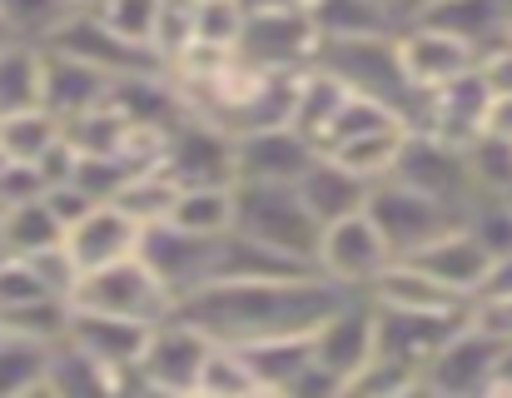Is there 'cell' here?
Returning a JSON list of instances; mask_svg holds the SVG:
<instances>
[{"mask_svg":"<svg viewBox=\"0 0 512 398\" xmlns=\"http://www.w3.org/2000/svg\"><path fill=\"white\" fill-rule=\"evenodd\" d=\"M353 289L329 274H294V279H209L189 299L174 304L194 329L214 344H254L279 334H314Z\"/></svg>","mask_w":512,"mask_h":398,"instance_id":"6da1fadb","label":"cell"},{"mask_svg":"<svg viewBox=\"0 0 512 398\" xmlns=\"http://www.w3.org/2000/svg\"><path fill=\"white\" fill-rule=\"evenodd\" d=\"M234 229L319 269V239L324 219L304 199L299 185H264V180H234Z\"/></svg>","mask_w":512,"mask_h":398,"instance_id":"7a4b0ae2","label":"cell"},{"mask_svg":"<svg viewBox=\"0 0 512 398\" xmlns=\"http://www.w3.org/2000/svg\"><path fill=\"white\" fill-rule=\"evenodd\" d=\"M234 55L254 70H309L324 55V35L309 0H244V30Z\"/></svg>","mask_w":512,"mask_h":398,"instance_id":"3957f363","label":"cell"},{"mask_svg":"<svg viewBox=\"0 0 512 398\" xmlns=\"http://www.w3.org/2000/svg\"><path fill=\"white\" fill-rule=\"evenodd\" d=\"M70 304H75V309H95V314L145 319V324H160V319L174 314V294L165 289V279L145 264V254H130V259L85 269V274L75 279Z\"/></svg>","mask_w":512,"mask_h":398,"instance_id":"277c9868","label":"cell"},{"mask_svg":"<svg viewBox=\"0 0 512 398\" xmlns=\"http://www.w3.org/2000/svg\"><path fill=\"white\" fill-rule=\"evenodd\" d=\"M373 354H378V309H373L368 289H353L314 329V369L324 374L334 398H343V389L363 374V364Z\"/></svg>","mask_w":512,"mask_h":398,"instance_id":"5b68a950","label":"cell"},{"mask_svg":"<svg viewBox=\"0 0 512 398\" xmlns=\"http://www.w3.org/2000/svg\"><path fill=\"white\" fill-rule=\"evenodd\" d=\"M160 170L174 185H234L239 180V160H234V130H224L214 115L189 110L179 125L165 135V155Z\"/></svg>","mask_w":512,"mask_h":398,"instance_id":"8992f818","label":"cell"},{"mask_svg":"<svg viewBox=\"0 0 512 398\" xmlns=\"http://www.w3.org/2000/svg\"><path fill=\"white\" fill-rule=\"evenodd\" d=\"M363 209H368L373 224L383 229L393 259H403V254L423 249L428 239H438L443 229L463 224V214H458L453 204L423 195V190H413V185H403V180H393V175L378 180V185L368 190V204H363Z\"/></svg>","mask_w":512,"mask_h":398,"instance_id":"52a82bcc","label":"cell"},{"mask_svg":"<svg viewBox=\"0 0 512 398\" xmlns=\"http://www.w3.org/2000/svg\"><path fill=\"white\" fill-rule=\"evenodd\" d=\"M393 180H403V185H413L423 195L453 204L458 214L483 195L478 180H473V165H468V145H453V140H443L433 130H418V125L403 140V155H398Z\"/></svg>","mask_w":512,"mask_h":398,"instance_id":"ba28073f","label":"cell"},{"mask_svg":"<svg viewBox=\"0 0 512 398\" xmlns=\"http://www.w3.org/2000/svg\"><path fill=\"white\" fill-rule=\"evenodd\" d=\"M209 334L194 329L184 314H170L150 329V344L135 364L140 394H199V374L209 359Z\"/></svg>","mask_w":512,"mask_h":398,"instance_id":"9c48e42d","label":"cell"},{"mask_svg":"<svg viewBox=\"0 0 512 398\" xmlns=\"http://www.w3.org/2000/svg\"><path fill=\"white\" fill-rule=\"evenodd\" d=\"M508 339L488 334L483 324H463L428 364H423V394L433 398H473L493 389V374H498V359H503Z\"/></svg>","mask_w":512,"mask_h":398,"instance_id":"30bf717a","label":"cell"},{"mask_svg":"<svg viewBox=\"0 0 512 398\" xmlns=\"http://www.w3.org/2000/svg\"><path fill=\"white\" fill-rule=\"evenodd\" d=\"M388 264H393V249H388V239H383V229L373 224L368 209L324 224V239H319V274H329L334 284H343V289H368Z\"/></svg>","mask_w":512,"mask_h":398,"instance_id":"8fae6325","label":"cell"},{"mask_svg":"<svg viewBox=\"0 0 512 398\" xmlns=\"http://www.w3.org/2000/svg\"><path fill=\"white\" fill-rule=\"evenodd\" d=\"M45 45H50V50H65V55H75V60H85V65L115 75V80L165 70V60H160L150 45H135V40H125L120 30H110V25L100 20V10H75Z\"/></svg>","mask_w":512,"mask_h":398,"instance_id":"7c38bea8","label":"cell"},{"mask_svg":"<svg viewBox=\"0 0 512 398\" xmlns=\"http://www.w3.org/2000/svg\"><path fill=\"white\" fill-rule=\"evenodd\" d=\"M393 50H398V65H403V80L413 85V95H428V90H438V85L483 65L478 45H468V40H458V35L428 25V20L398 25Z\"/></svg>","mask_w":512,"mask_h":398,"instance_id":"4fadbf2b","label":"cell"},{"mask_svg":"<svg viewBox=\"0 0 512 398\" xmlns=\"http://www.w3.org/2000/svg\"><path fill=\"white\" fill-rule=\"evenodd\" d=\"M319 155H324V150H319L299 125H259V130H239V135H234L239 180L299 185Z\"/></svg>","mask_w":512,"mask_h":398,"instance_id":"5bb4252c","label":"cell"},{"mask_svg":"<svg viewBox=\"0 0 512 398\" xmlns=\"http://www.w3.org/2000/svg\"><path fill=\"white\" fill-rule=\"evenodd\" d=\"M214 244H219V234L214 239L209 234H189V229H179V224L165 219V224H150L145 229L140 254L165 279V289H170L174 304H179V299H189L194 289H204L214 279Z\"/></svg>","mask_w":512,"mask_h":398,"instance_id":"9a60e30c","label":"cell"},{"mask_svg":"<svg viewBox=\"0 0 512 398\" xmlns=\"http://www.w3.org/2000/svg\"><path fill=\"white\" fill-rule=\"evenodd\" d=\"M488 100H493V80H488L483 65H478V70H468V75H458V80H448V85L418 95L413 125H418V130H433V135H443V140H453V145H473V140L483 135Z\"/></svg>","mask_w":512,"mask_h":398,"instance_id":"2e32d148","label":"cell"},{"mask_svg":"<svg viewBox=\"0 0 512 398\" xmlns=\"http://www.w3.org/2000/svg\"><path fill=\"white\" fill-rule=\"evenodd\" d=\"M140 239H145V224H135L115 199H100L85 219H75V224L65 229V249H70V259H75L80 274L140 254Z\"/></svg>","mask_w":512,"mask_h":398,"instance_id":"e0dca14e","label":"cell"},{"mask_svg":"<svg viewBox=\"0 0 512 398\" xmlns=\"http://www.w3.org/2000/svg\"><path fill=\"white\" fill-rule=\"evenodd\" d=\"M373 309H378V354L413 364V369H423L473 319V309L468 314H413V309H383V304Z\"/></svg>","mask_w":512,"mask_h":398,"instance_id":"ac0fdd59","label":"cell"},{"mask_svg":"<svg viewBox=\"0 0 512 398\" xmlns=\"http://www.w3.org/2000/svg\"><path fill=\"white\" fill-rule=\"evenodd\" d=\"M368 299L383 309H413V314H468L473 309V299H463L458 289H448L443 279H433L413 259H393L368 284Z\"/></svg>","mask_w":512,"mask_h":398,"instance_id":"d6986e66","label":"cell"},{"mask_svg":"<svg viewBox=\"0 0 512 398\" xmlns=\"http://www.w3.org/2000/svg\"><path fill=\"white\" fill-rule=\"evenodd\" d=\"M403 259H413L418 269H428L433 279H443V284L458 289L463 299L478 294V284H483V274H488V264H493V254L483 249V239H478L468 224L443 229L438 239H428L423 249H413V254H403Z\"/></svg>","mask_w":512,"mask_h":398,"instance_id":"ffe728a7","label":"cell"},{"mask_svg":"<svg viewBox=\"0 0 512 398\" xmlns=\"http://www.w3.org/2000/svg\"><path fill=\"white\" fill-rule=\"evenodd\" d=\"M145 319H125V314H95V309H75L70 319V344H80L85 354H95L110 369H135L145 344H150Z\"/></svg>","mask_w":512,"mask_h":398,"instance_id":"44dd1931","label":"cell"},{"mask_svg":"<svg viewBox=\"0 0 512 398\" xmlns=\"http://www.w3.org/2000/svg\"><path fill=\"white\" fill-rule=\"evenodd\" d=\"M239 354L249 359L259 394H299L314 374V334H279V339H254L239 344Z\"/></svg>","mask_w":512,"mask_h":398,"instance_id":"7402d4cb","label":"cell"},{"mask_svg":"<svg viewBox=\"0 0 512 398\" xmlns=\"http://www.w3.org/2000/svg\"><path fill=\"white\" fill-rule=\"evenodd\" d=\"M110 85H115V75H105V70H95V65H85V60L45 45V110L50 115L75 120V115L105 105L110 100Z\"/></svg>","mask_w":512,"mask_h":398,"instance_id":"603a6c76","label":"cell"},{"mask_svg":"<svg viewBox=\"0 0 512 398\" xmlns=\"http://www.w3.org/2000/svg\"><path fill=\"white\" fill-rule=\"evenodd\" d=\"M428 25L478 45V55H488L493 45H503L512 30V0H438L428 15Z\"/></svg>","mask_w":512,"mask_h":398,"instance_id":"cb8c5ba5","label":"cell"},{"mask_svg":"<svg viewBox=\"0 0 512 398\" xmlns=\"http://www.w3.org/2000/svg\"><path fill=\"white\" fill-rule=\"evenodd\" d=\"M45 105V45L0 35V115Z\"/></svg>","mask_w":512,"mask_h":398,"instance_id":"d4e9b609","label":"cell"},{"mask_svg":"<svg viewBox=\"0 0 512 398\" xmlns=\"http://www.w3.org/2000/svg\"><path fill=\"white\" fill-rule=\"evenodd\" d=\"M309 15H314L324 45H334V40H378V35L398 30L388 0H309Z\"/></svg>","mask_w":512,"mask_h":398,"instance_id":"484cf974","label":"cell"},{"mask_svg":"<svg viewBox=\"0 0 512 398\" xmlns=\"http://www.w3.org/2000/svg\"><path fill=\"white\" fill-rule=\"evenodd\" d=\"M299 190H304V199L314 204V214H319L324 224H334L343 214H358V209L368 204V190H373V185L358 180L334 155H319V160L309 165V175L299 180Z\"/></svg>","mask_w":512,"mask_h":398,"instance_id":"4316f807","label":"cell"},{"mask_svg":"<svg viewBox=\"0 0 512 398\" xmlns=\"http://www.w3.org/2000/svg\"><path fill=\"white\" fill-rule=\"evenodd\" d=\"M408 120H398V125H378V130H363V135H353V140H343L334 150H324V155H334L339 165H348L358 180H368V185H378V180H388L393 170H398V155H403V140H408Z\"/></svg>","mask_w":512,"mask_h":398,"instance_id":"83f0119b","label":"cell"},{"mask_svg":"<svg viewBox=\"0 0 512 398\" xmlns=\"http://www.w3.org/2000/svg\"><path fill=\"white\" fill-rule=\"evenodd\" d=\"M55 244H65V224L55 219L45 195L5 204V214H0V254H45Z\"/></svg>","mask_w":512,"mask_h":398,"instance_id":"f1b7e54d","label":"cell"},{"mask_svg":"<svg viewBox=\"0 0 512 398\" xmlns=\"http://www.w3.org/2000/svg\"><path fill=\"white\" fill-rule=\"evenodd\" d=\"M50 354H55V344H40V339H25V334H5L0 329V398L45 394Z\"/></svg>","mask_w":512,"mask_h":398,"instance_id":"f546056e","label":"cell"},{"mask_svg":"<svg viewBox=\"0 0 512 398\" xmlns=\"http://www.w3.org/2000/svg\"><path fill=\"white\" fill-rule=\"evenodd\" d=\"M170 224L189 234H229L234 229V185H179Z\"/></svg>","mask_w":512,"mask_h":398,"instance_id":"4dcf8cb0","label":"cell"},{"mask_svg":"<svg viewBox=\"0 0 512 398\" xmlns=\"http://www.w3.org/2000/svg\"><path fill=\"white\" fill-rule=\"evenodd\" d=\"M60 135H65V120L50 115L45 105H35V110H15V115H0V155L15 160V165H35Z\"/></svg>","mask_w":512,"mask_h":398,"instance_id":"1f68e13d","label":"cell"},{"mask_svg":"<svg viewBox=\"0 0 512 398\" xmlns=\"http://www.w3.org/2000/svg\"><path fill=\"white\" fill-rule=\"evenodd\" d=\"M70 319H75V304L65 294H40V299L0 309V329L5 334H25V339H40V344H65L70 339Z\"/></svg>","mask_w":512,"mask_h":398,"instance_id":"d6a6232c","label":"cell"},{"mask_svg":"<svg viewBox=\"0 0 512 398\" xmlns=\"http://www.w3.org/2000/svg\"><path fill=\"white\" fill-rule=\"evenodd\" d=\"M174 195H179V185H174L170 175L160 170V165H145V170H135L125 185H120V195H115V204L135 219V224H165L174 209Z\"/></svg>","mask_w":512,"mask_h":398,"instance_id":"836d02e7","label":"cell"},{"mask_svg":"<svg viewBox=\"0 0 512 398\" xmlns=\"http://www.w3.org/2000/svg\"><path fill=\"white\" fill-rule=\"evenodd\" d=\"M75 10V0H0V35L45 45Z\"/></svg>","mask_w":512,"mask_h":398,"instance_id":"e575fe53","label":"cell"},{"mask_svg":"<svg viewBox=\"0 0 512 398\" xmlns=\"http://www.w3.org/2000/svg\"><path fill=\"white\" fill-rule=\"evenodd\" d=\"M199 394L204 398L259 394V379H254L249 359L239 354V344H209V359H204V374H199Z\"/></svg>","mask_w":512,"mask_h":398,"instance_id":"d590c367","label":"cell"},{"mask_svg":"<svg viewBox=\"0 0 512 398\" xmlns=\"http://www.w3.org/2000/svg\"><path fill=\"white\" fill-rule=\"evenodd\" d=\"M463 224L483 239V249L498 259V254H512V204L503 195H478L468 209H463Z\"/></svg>","mask_w":512,"mask_h":398,"instance_id":"8d00e7d4","label":"cell"},{"mask_svg":"<svg viewBox=\"0 0 512 398\" xmlns=\"http://www.w3.org/2000/svg\"><path fill=\"white\" fill-rule=\"evenodd\" d=\"M160 10H165V0H105V5H100V20H105L110 30H120L125 40H135V45H150V50H155ZM155 55H160V50H155Z\"/></svg>","mask_w":512,"mask_h":398,"instance_id":"74e56055","label":"cell"},{"mask_svg":"<svg viewBox=\"0 0 512 398\" xmlns=\"http://www.w3.org/2000/svg\"><path fill=\"white\" fill-rule=\"evenodd\" d=\"M468 165H473V180L483 195H503L512 185V140L498 135H478L468 145Z\"/></svg>","mask_w":512,"mask_h":398,"instance_id":"f35d334b","label":"cell"},{"mask_svg":"<svg viewBox=\"0 0 512 398\" xmlns=\"http://www.w3.org/2000/svg\"><path fill=\"white\" fill-rule=\"evenodd\" d=\"M244 30V0H194V40L234 50Z\"/></svg>","mask_w":512,"mask_h":398,"instance_id":"ab89813d","label":"cell"},{"mask_svg":"<svg viewBox=\"0 0 512 398\" xmlns=\"http://www.w3.org/2000/svg\"><path fill=\"white\" fill-rule=\"evenodd\" d=\"M508 294H512V254H498V259L488 264V274H483L473 304H493V299H508Z\"/></svg>","mask_w":512,"mask_h":398,"instance_id":"60d3db41","label":"cell"},{"mask_svg":"<svg viewBox=\"0 0 512 398\" xmlns=\"http://www.w3.org/2000/svg\"><path fill=\"white\" fill-rule=\"evenodd\" d=\"M473 324H483L488 334H498V339L512 344V294L508 299H493V304H473Z\"/></svg>","mask_w":512,"mask_h":398,"instance_id":"b9f144b4","label":"cell"},{"mask_svg":"<svg viewBox=\"0 0 512 398\" xmlns=\"http://www.w3.org/2000/svg\"><path fill=\"white\" fill-rule=\"evenodd\" d=\"M483 135L512 140V90H493V100H488V120H483Z\"/></svg>","mask_w":512,"mask_h":398,"instance_id":"7bdbcfd3","label":"cell"},{"mask_svg":"<svg viewBox=\"0 0 512 398\" xmlns=\"http://www.w3.org/2000/svg\"><path fill=\"white\" fill-rule=\"evenodd\" d=\"M483 75L493 80V90H512V35L483 55Z\"/></svg>","mask_w":512,"mask_h":398,"instance_id":"ee69618b","label":"cell"},{"mask_svg":"<svg viewBox=\"0 0 512 398\" xmlns=\"http://www.w3.org/2000/svg\"><path fill=\"white\" fill-rule=\"evenodd\" d=\"M433 5H438V0H388V10H393V20H398V25H413V20H423Z\"/></svg>","mask_w":512,"mask_h":398,"instance_id":"f6af8a7d","label":"cell"},{"mask_svg":"<svg viewBox=\"0 0 512 398\" xmlns=\"http://www.w3.org/2000/svg\"><path fill=\"white\" fill-rule=\"evenodd\" d=\"M75 5H80V10H100L105 0H75Z\"/></svg>","mask_w":512,"mask_h":398,"instance_id":"bcb514c9","label":"cell"},{"mask_svg":"<svg viewBox=\"0 0 512 398\" xmlns=\"http://www.w3.org/2000/svg\"><path fill=\"white\" fill-rule=\"evenodd\" d=\"M503 199H508V204H512V185H508V190H503Z\"/></svg>","mask_w":512,"mask_h":398,"instance_id":"7dc6e473","label":"cell"},{"mask_svg":"<svg viewBox=\"0 0 512 398\" xmlns=\"http://www.w3.org/2000/svg\"><path fill=\"white\" fill-rule=\"evenodd\" d=\"M0 214H5V199H0Z\"/></svg>","mask_w":512,"mask_h":398,"instance_id":"c3c4849f","label":"cell"},{"mask_svg":"<svg viewBox=\"0 0 512 398\" xmlns=\"http://www.w3.org/2000/svg\"><path fill=\"white\" fill-rule=\"evenodd\" d=\"M508 35H512V30H508Z\"/></svg>","mask_w":512,"mask_h":398,"instance_id":"681fc988","label":"cell"}]
</instances>
